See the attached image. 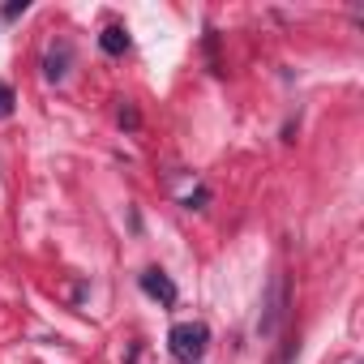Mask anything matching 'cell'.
I'll return each instance as SVG.
<instances>
[{"label":"cell","mask_w":364,"mask_h":364,"mask_svg":"<svg viewBox=\"0 0 364 364\" xmlns=\"http://www.w3.org/2000/svg\"><path fill=\"white\" fill-rule=\"evenodd\" d=\"M167 347H171V355H176L180 364H198V360L206 355V347H210L206 321H176L171 334H167Z\"/></svg>","instance_id":"6da1fadb"},{"label":"cell","mask_w":364,"mask_h":364,"mask_svg":"<svg viewBox=\"0 0 364 364\" xmlns=\"http://www.w3.org/2000/svg\"><path fill=\"white\" fill-rule=\"evenodd\" d=\"M283 317H287V279L274 274L270 287H266V304H262V317H257V334L262 338H274L279 326H283Z\"/></svg>","instance_id":"7a4b0ae2"},{"label":"cell","mask_w":364,"mask_h":364,"mask_svg":"<svg viewBox=\"0 0 364 364\" xmlns=\"http://www.w3.org/2000/svg\"><path fill=\"white\" fill-rule=\"evenodd\" d=\"M137 283H141V291H146L150 300H159L163 309H171V304L180 300V291H176V283H171V279H167L163 270H141V279H137Z\"/></svg>","instance_id":"3957f363"},{"label":"cell","mask_w":364,"mask_h":364,"mask_svg":"<svg viewBox=\"0 0 364 364\" xmlns=\"http://www.w3.org/2000/svg\"><path fill=\"white\" fill-rule=\"evenodd\" d=\"M69 60H73V48H69L65 39H60V43H52V48H48V56H43V77H48V82H65Z\"/></svg>","instance_id":"277c9868"},{"label":"cell","mask_w":364,"mask_h":364,"mask_svg":"<svg viewBox=\"0 0 364 364\" xmlns=\"http://www.w3.org/2000/svg\"><path fill=\"white\" fill-rule=\"evenodd\" d=\"M99 48H103L107 56H124V52H129V31H124V26H107V31L99 35Z\"/></svg>","instance_id":"5b68a950"},{"label":"cell","mask_w":364,"mask_h":364,"mask_svg":"<svg viewBox=\"0 0 364 364\" xmlns=\"http://www.w3.org/2000/svg\"><path fill=\"white\" fill-rule=\"evenodd\" d=\"M14 103H18L14 86H9V82H0V120H9V116H14Z\"/></svg>","instance_id":"8992f818"},{"label":"cell","mask_w":364,"mask_h":364,"mask_svg":"<svg viewBox=\"0 0 364 364\" xmlns=\"http://www.w3.org/2000/svg\"><path fill=\"white\" fill-rule=\"evenodd\" d=\"M120 124H129V129H137V112H133V107H120Z\"/></svg>","instance_id":"52a82bcc"},{"label":"cell","mask_w":364,"mask_h":364,"mask_svg":"<svg viewBox=\"0 0 364 364\" xmlns=\"http://www.w3.org/2000/svg\"><path fill=\"white\" fill-rule=\"evenodd\" d=\"M202 202H206V189H198V193H189V198H185V206H189V210H198Z\"/></svg>","instance_id":"ba28073f"},{"label":"cell","mask_w":364,"mask_h":364,"mask_svg":"<svg viewBox=\"0 0 364 364\" xmlns=\"http://www.w3.org/2000/svg\"><path fill=\"white\" fill-rule=\"evenodd\" d=\"M18 14H26V0H14V5H5V18H18Z\"/></svg>","instance_id":"9c48e42d"}]
</instances>
